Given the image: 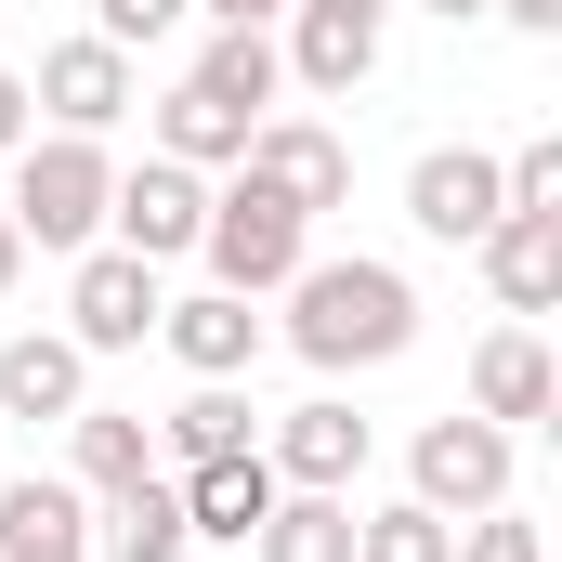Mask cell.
<instances>
[{"label":"cell","mask_w":562,"mask_h":562,"mask_svg":"<svg viewBox=\"0 0 562 562\" xmlns=\"http://www.w3.org/2000/svg\"><path fill=\"white\" fill-rule=\"evenodd\" d=\"M497 210H510V183H497V157H484V144H431L419 170H406V223H419L431 249H471Z\"/></svg>","instance_id":"12"},{"label":"cell","mask_w":562,"mask_h":562,"mask_svg":"<svg viewBox=\"0 0 562 562\" xmlns=\"http://www.w3.org/2000/svg\"><path fill=\"white\" fill-rule=\"evenodd\" d=\"M562 406V380H550V340L510 314V327H484V353H471V419H497V431H537Z\"/></svg>","instance_id":"15"},{"label":"cell","mask_w":562,"mask_h":562,"mask_svg":"<svg viewBox=\"0 0 562 562\" xmlns=\"http://www.w3.org/2000/svg\"><path fill=\"white\" fill-rule=\"evenodd\" d=\"M157 431V471H196V458H236V445H262V419H249V393L236 380H196L170 419H144Z\"/></svg>","instance_id":"21"},{"label":"cell","mask_w":562,"mask_h":562,"mask_svg":"<svg viewBox=\"0 0 562 562\" xmlns=\"http://www.w3.org/2000/svg\"><path fill=\"white\" fill-rule=\"evenodd\" d=\"M380 26H393V0H288V79L301 92H367L380 79Z\"/></svg>","instance_id":"9"},{"label":"cell","mask_w":562,"mask_h":562,"mask_svg":"<svg viewBox=\"0 0 562 562\" xmlns=\"http://www.w3.org/2000/svg\"><path fill=\"white\" fill-rule=\"evenodd\" d=\"M276 301H288V353H301L314 380L393 367V353L419 340V288H406V262H380V249H314Z\"/></svg>","instance_id":"1"},{"label":"cell","mask_w":562,"mask_h":562,"mask_svg":"<svg viewBox=\"0 0 562 562\" xmlns=\"http://www.w3.org/2000/svg\"><path fill=\"white\" fill-rule=\"evenodd\" d=\"M497 183H510V210H562V144H524V157H497Z\"/></svg>","instance_id":"27"},{"label":"cell","mask_w":562,"mask_h":562,"mask_svg":"<svg viewBox=\"0 0 562 562\" xmlns=\"http://www.w3.org/2000/svg\"><path fill=\"white\" fill-rule=\"evenodd\" d=\"M157 301H170L157 262H132V249L92 236V249L66 262V340H79L92 367H105V353H144V340H157Z\"/></svg>","instance_id":"6"},{"label":"cell","mask_w":562,"mask_h":562,"mask_svg":"<svg viewBox=\"0 0 562 562\" xmlns=\"http://www.w3.org/2000/svg\"><path fill=\"white\" fill-rule=\"evenodd\" d=\"M170 484H183V537H196V550H249V537H262V510L288 497L262 445H236V458H196V471H170Z\"/></svg>","instance_id":"13"},{"label":"cell","mask_w":562,"mask_h":562,"mask_svg":"<svg viewBox=\"0 0 562 562\" xmlns=\"http://www.w3.org/2000/svg\"><path fill=\"white\" fill-rule=\"evenodd\" d=\"M196 223H210V170H183V157H144L105 183V249H132V262H196Z\"/></svg>","instance_id":"5"},{"label":"cell","mask_w":562,"mask_h":562,"mask_svg":"<svg viewBox=\"0 0 562 562\" xmlns=\"http://www.w3.org/2000/svg\"><path fill=\"white\" fill-rule=\"evenodd\" d=\"M170 26H196V0H92V40H119V53L170 40Z\"/></svg>","instance_id":"26"},{"label":"cell","mask_w":562,"mask_h":562,"mask_svg":"<svg viewBox=\"0 0 562 562\" xmlns=\"http://www.w3.org/2000/svg\"><path fill=\"white\" fill-rule=\"evenodd\" d=\"M262 458H276V484H314V497H353L367 484V458H380V431L353 419L340 393H314V406H288L262 431Z\"/></svg>","instance_id":"10"},{"label":"cell","mask_w":562,"mask_h":562,"mask_svg":"<svg viewBox=\"0 0 562 562\" xmlns=\"http://www.w3.org/2000/svg\"><path fill=\"white\" fill-rule=\"evenodd\" d=\"M40 132V105H26V79H13V66H0V157H13V144Z\"/></svg>","instance_id":"28"},{"label":"cell","mask_w":562,"mask_h":562,"mask_svg":"<svg viewBox=\"0 0 562 562\" xmlns=\"http://www.w3.org/2000/svg\"><path fill=\"white\" fill-rule=\"evenodd\" d=\"M0 562H92V497L66 471H13L0 484Z\"/></svg>","instance_id":"16"},{"label":"cell","mask_w":562,"mask_h":562,"mask_svg":"<svg viewBox=\"0 0 562 562\" xmlns=\"http://www.w3.org/2000/svg\"><path fill=\"white\" fill-rule=\"evenodd\" d=\"M458 550V524L419 510V497H393V510H353V562H445Z\"/></svg>","instance_id":"24"},{"label":"cell","mask_w":562,"mask_h":562,"mask_svg":"<svg viewBox=\"0 0 562 562\" xmlns=\"http://www.w3.org/2000/svg\"><path fill=\"white\" fill-rule=\"evenodd\" d=\"M262 562H353V497H314V484H288L276 510H262Z\"/></svg>","instance_id":"23"},{"label":"cell","mask_w":562,"mask_h":562,"mask_svg":"<svg viewBox=\"0 0 562 562\" xmlns=\"http://www.w3.org/2000/svg\"><path fill=\"white\" fill-rule=\"evenodd\" d=\"M157 340H170L183 380H249L276 327H262V301H236V288H183V301H157Z\"/></svg>","instance_id":"11"},{"label":"cell","mask_w":562,"mask_h":562,"mask_svg":"<svg viewBox=\"0 0 562 562\" xmlns=\"http://www.w3.org/2000/svg\"><path fill=\"white\" fill-rule=\"evenodd\" d=\"M196 13H210V26H276L288 0H196Z\"/></svg>","instance_id":"30"},{"label":"cell","mask_w":562,"mask_h":562,"mask_svg":"<svg viewBox=\"0 0 562 562\" xmlns=\"http://www.w3.org/2000/svg\"><path fill=\"white\" fill-rule=\"evenodd\" d=\"M419 13H445V26H484V13H497V0H419Z\"/></svg>","instance_id":"32"},{"label":"cell","mask_w":562,"mask_h":562,"mask_svg":"<svg viewBox=\"0 0 562 562\" xmlns=\"http://www.w3.org/2000/svg\"><path fill=\"white\" fill-rule=\"evenodd\" d=\"M183 550H196V537H183V484H170V471L92 497V562H183Z\"/></svg>","instance_id":"18"},{"label":"cell","mask_w":562,"mask_h":562,"mask_svg":"<svg viewBox=\"0 0 562 562\" xmlns=\"http://www.w3.org/2000/svg\"><path fill=\"white\" fill-rule=\"evenodd\" d=\"M183 79H196L210 105H236V119H276V92H288V53H276V26H210Z\"/></svg>","instance_id":"19"},{"label":"cell","mask_w":562,"mask_h":562,"mask_svg":"<svg viewBox=\"0 0 562 562\" xmlns=\"http://www.w3.org/2000/svg\"><path fill=\"white\" fill-rule=\"evenodd\" d=\"M497 26H524V40H562V0H497Z\"/></svg>","instance_id":"29"},{"label":"cell","mask_w":562,"mask_h":562,"mask_svg":"<svg viewBox=\"0 0 562 562\" xmlns=\"http://www.w3.org/2000/svg\"><path fill=\"white\" fill-rule=\"evenodd\" d=\"M249 183H276L301 223H327V210H353V144L327 132V119H249V157H236Z\"/></svg>","instance_id":"8"},{"label":"cell","mask_w":562,"mask_h":562,"mask_svg":"<svg viewBox=\"0 0 562 562\" xmlns=\"http://www.w3.org/2000/svg\"><path fill=\"white\" fill-rule=\"evenodd\" d=\"M301 262H314V223L288 210L276 183H249V170H236V183H210V223H196V276H210V288L276 301Z\"/></svg>","instance_id":"3"},{"label":"cell","mask_w":562,"mask_h":562,"mask_svg":"<svg viewBox=\"0 0 562 562\" xmlns=\"http://www.w3.org/2000/svg\"><path fill=\"white\" fill-rule=\"evenodd\" d=\"M26 105H40L53 132H92V144H105V132L144 105V79H132V53H119V40H92V26H79V40H53V53H40Z\"/></svg>","instance_id":"7"},{"label":"cell","mask_w":562,"mask_h":562,"mask_svg":"<svg viewBox=\"0 0 562 562\" xmlns=\"http://www.w3.org/2000/svg\"><path fill=\"white\" fill-rule=\"evenodd\" d=\"M445 562H550V537L497 497V510H471V524H458V550H445Z\"/></svg>","instance_id":"25"},{"label":"cell","mask_w":562,"mask_h":562,"mask_svg":"<svg viewBox=\"0 0 562 562\" xmlns=\"http://www.w3.org/2000/svg\"><path fill=\"white\" fill-rule=\"evenodd\" d=\"M13 276H26V236H13V210H0V301H13Z\"/></svg>","instance_id":"31"},{"label":"cell","mask_w":562,"mask_h":562,"mask_svg":"<svg viewBox=\"0 0 562 562\" xmlns=\"http://www.w3.org/2000/svg\"><path fill=\"white\" fill-rule=\"evenodd\" d=\"M157 157H183V170H236V157H249V119L210 105L196 79H170V92H157Z\"/></svg>","instance_id":"22"},{"label":"cell","mask_w":562,"mask_h":562,"mask_svg":"<svg viewBox=\"0 0 562 562\" xmlns=\"http://www.w3.org/2000/svg\"><path fill=\"white\" fill-rule=\"evenodd\" d=\"M105 183H119V157H105L92 132H26V144H13V196H0V210H13L26 249L79 262V249L105 236Z\"/></svg>","instance_id":"2"},{"label":"cell","mask_w":562,"mask_h":562,"mask_svg":"<svg viewBox=\"0 0 562 562\" xmlns=\"http://www.w3.org/2000/svg\"><path fill=\"white\" fill-rule=\"evenodd\" d=\"M92 406V353L66 327H13L0 340V419H79Z\"/></svg>","instance_id":"17"},{"label":"cell","mask_w":562,"mask_h":562,"mask_svg":"<svg viewBox=\"0 0 562 562\" xmlns=\"http://www.w3.org/2000/svg\"><path fill=\"white\" fill-rule=\"evenodd\" d=\"M144 471H157L144 406H79V419H66V484H79V497H119V484H144Z\"/></svg>","instance_id":"20"},{"label":"cell","mask_w":562,"mask_h":562,"mask_svg":"<svg viewBox=\"0 0 562 562\" xmlns=\"http://www.w3.org/2000/svg\"><path fill=\"white\" fill-rule=\"evenodd\" d=\"M510 458H524V431L445 406V419H419V445H406V497L445 510V524H471V510H497V497H510Z\"/></svg>","instance_id":"4"},{"label":"cell","mask_w":562,"mask_h":562,"mask_svg":"<svg viewBox=\"0 0 562 562\" xmlns=\"http://www.w3.org/2000/svg\"><path fill=\"white\" fill-rule=\"evenodd\" d=\"M471 262H484V288H497V314H550L562 301V210H497L484 236H471Z\"/></svg>","instance_id":"14"}]
</instances>
